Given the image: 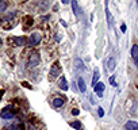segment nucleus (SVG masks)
Segmentation results:
<instances>
[{
    "label": "nucleus",
    "mask_w": 138,
    "mask_h": 130,
    "mask_svg": "<svg viewBox=\"0 0 138 130\" xmlns=\"http://www.w3.org/2000/svg\"><path fill=\"white\" fill-rule=\"evenodd\" d=\"M60 71H61L60 62H58V61H56V62L52 65V68H50V72H49V80H50V81L56 80L57 77H58V75H60Z\"/></svg>",
    "instance_id": "obj_1"
},
{
    "label": "nucleus",
    "mask_w": 138,
    "mask_h": 130,
    "mask_svg": "<svg viewBox=\"0 0 138 130\" xmlns=\"http://www.w3.org/2000/svg\"><path fill=\"white\" fill-rule=\"evenodd\" d=\"M39 64V54L37 52H31L27 60V68H35Z\"/></svg>",
    "instance_id": "obj_2"
},
{
    "label": "nucleus",
    "mask_w": 138,
    "mask_h": 130,
    "mask_svg": "<svg viewBox=\"0 0 138 130\" xmlns=\"http://www.w3.org/2000/svg\"><path fill=\"white\" fill-rule=\"evenodd\" d=\"M41 41H42V34H41L39 31H34V32L30 35L29 42H30L31 46H37V45L41 44Z\"/></svg>",
    "instance_id": "obj_3"
},
{
    "label": "nucleus",
    "mask_w": 138,
    "mask_h": 130,
    "mask_svg": "<svg viewBox=\"0 0 138 130\" xmlns=\"http://www.w3.org/2000/svg\"><path fill=\"white\" fill-rule=\"evenodd\" d=\"M14 117H15V114H14L11 107L3 109V111H2V118L3 119H14Z\"/></svg>",
    "instance_id": "obj_4"
},
{
    "label": "nucleus",
    "mask_w": 138,
    "mask_h": 130,
    "mask_svg": "<svg viewBox=\"0 0 138 130\" xmlns=\"http://www.w3.org/2000/svg\"><path fill=\"white\" fill-rule=\"evenodd\" d=\"M64 104H65V99H64L62 96L54 98V100H53V107H54V109H61Z\"/></svg>",
    "instance_id": "obj_5"
},
{
    "label": "nucleus",
    "mask_w": 138,
    "mask_h": 130,
    "mask_svg": "<svg viewBox=\"0 0 138 130\" xmlns=\"http://www.w3.org/2000/svg\"><path fill=\"white\" fill-rule=\"evenodd\" d=\"M104 88H106V85L103 84V83H97L95 87H93V89H95V92L97 94V96L99 98H103V92H104Z\"/></svg>",
    "instance_id": "obj_6"
},
{
    "label": "nucleus",
    "mask_w": 138,
    "mask_h": 130,
    "mask_svg": "<svg viewBox=\"0 0 138 130\" xmlns=\"http://www.w3.org/2000/svg\"><path fill=\"white\" fill-rule=\"evenodd\" d=\"M104 6H106V16H107V23H108V27L111 29V27H112V22H114V19H112L111 12H110V10H108V2H106Z\"/></svg>",
    "instance_id": "obj_7"
},
{
    "label": "nucleus",
    "mask_w": 138,
    "mask_h": 130,
    "mask_svg": "<svg viewBox=\"0 0 138 130\" xmlns=\"http://www.w3.org/2000/svg\"><path fill=\"white\" fill-rule=\"evenodd\" d=\"M10 41H12V42L15 45H18V46H23V45H26V42H27V39L24 37H15V38H11Z\"/></svg>",
    "instance_id": "obj_8"
},
{
    "label": "nucleus",
    "mask_w": 138,
    "mask_h": 130,
    "mask_svg": "<svg viewBox=\"0 0 138 130\" xmlns=\"http://www.w3.org/2000/svg\"><path fill=\"white\" fill-rule=\"evenodd\" d=\"M126 130H138V123L135 121H127L126 125H125Z\"/></svg>",
    "instance_id": "obj_9"
},
{
    "label": "nucleus",
    "mask_w": 138,
    "mask_h": 130,
    "mask_svg": "<svg viewBox=\"0 0 138 130\" xmlns=\"http://www.w3.org/2000/svg\"><path fill=\"white\" fill-rule=\"evenodd\" d=\"M58 87L62 89V91H67V89L69 88L68 87V83H67V79H65V76H61L60 80H58Z\"/></svg>",
    "instance_id": "obj_10"
},
{
    "label": "nucleus",
    "mask_w": 138,
    "mask_h": 130,
    "mask_svg": "<svg viewBox=\"0 0 138 130\" xmlns=\"http://www.w3.org/2000/svg\"><path fill=\"white\" fill-rule=\"evenodd\" d=\"M115 64H117L115 58H114V57H110V58H108V62H107V69H108L110 72H114V69H115Z\"/></svg>",
    "instance_id": "obj_11"
},
{
    "label": "nucleus",
    "mask_w": 138,
    "mask_h": 130,
    "mask_svg": "<svg viewBox=\"0 0 138 130\" xmlns=\"http://www.w3.org/2000/svg\"><path fill=\"white\" fill-rule=\"evenodd\" d=\"M75 68H76V71H84V64H83V61H81L79 57L75 58Z\"/></svg>",
    "instance_id": "obj_12"
},
{
    "label": "nucleus",
    "mask_w": 138,
    "mask_h": 130,
    "mask_svg": "<svg viewBox=\"0 0 138 130\" xmlns=\"http://www.w3.org/2000/svg\"><path fill=\"white\" fill-rule=\"evenodd\" d=\"M77 84H79V89H80V92H85L87 87H85V83H84V79H83V77H79Z\"/></svg>",
    "instance_id": "obj_13"
},
{
    "label": "nucleus",
    "mask_w": 138,
    "mask_h": 130,
    "mask_svg": "<svg viewBox=\"0 0 138 130\" xmlns=\"http://www.w3.org/2000/svg\"><path fill=\"white\" fill-rule=\"evenodd\" d=\"M99 77H100V75H99V69H95L93 71V77H92V85L95 87L96 84H97V81H99Z\"/></svg>",
    "instance_id": "obj_14"
},
{
    "label": "nucleus",
    "mask_w": 138,
    "mask_h": 130,
    "mask_svg": "<svg viewBox=\"0 0 138 130\" xmlns=\"http://www.w3.org/2000/svg\"><path fill=\"white\" fill-rule=\"evenodd\" d=\"M72 8H73V14H75L76 16H79V4H77V2H76V0H73V2H72Z\"/></svg>",
    "instance_id": "obj_15"
},
{
    "label": "nucleus",
    "mask_w": 138,
    "mask_h": 130,
    "mask_svg": "<svg viewBox=\"0 0 138 130\" xmlns=\"http://www.w3.org/2000/svg\"><path fill=\"white\" fill-rule=\"evenodd\" d=\"M131 57H133V60L138 57V45H133V47H131Z\"/></svg>",
    "instance_id": "obj_16"
},
{
    "label": "nucleus",
    "mask_w": 138,
    "mask_h": 130,
    "mask_svg": "<svg viewBox=\"0 0 138 130\" xmlns=\"http://www.w3.org/2000/svg\"><path fill=\"white\" fill-rule=\"evenodd\" d=\"M70 126H72V127H75V129H77V130H83V125H81L79 121L70 122Z\"/></svg>",
    "instance_id": "obj_17"
},
{
    "label": "nucleus",
    "mask_w": 138,
    "mask_h": 130,
    "mask_svg": "<svg viewBox=\"0 0 138 130\" xmlns=\"http://www.w3.org/2000/svg\"><path fill=\"white\" fill-rule=\"evenodd\" d=\"M5 8H7V3L5 2H0V12L5 11Z\"/></svg>",
    "instance_id": "obj_18"
},
{
    "label": "nucleus",
    "mask_w": 138,
    "mask_h": 130,
    "mask_svg": "<svg viewBox=\"0 0 138 130\" xmlns=\"http://www.w3.org/2000/svg\"><path fill=\"white\" fill-rule=\"evenodd\" d=\"M10 130H23V127H22V125H14L10 127Z\"/></svg>",
    "instance_id": "obj_19"
},
{
    "label": "nucleus",
    "mask_w": 138,
    "mask_h": 130,
    "mask_svg": "<svg viewBox=\"0 0 138 130\" xmlns=\"http://www.w3.org/2000/svg\"><path fill=\"white\" fill-rule=\"evenodd\" d=\"M110 83L114 85V87H118V84H117V81H115V76H112V77H110Z\"/></svg>",
    "instance_id": "obj_20"
},
{
    "label": "nucleus",
    "mask_w": 138,
    "mask_h": 130,
    "mask_svg": "<svg viewBox=\"0 0 138 130\" xmlns=\"http://www.w3.org/2000/svg\"><path fill=\"white\" fill-rule=\"evenodd\" d=\"M97 114H99V117H103L104 115V110L102 107H99V109H97Z\"/></svg>",
    "instance_id": "obj_21"
},
{
    "label": "nucleus",
    "mask_w": 138,
    "mask_h": 130,
    "mask_svg": "<svg viewBox=\"0 0 138 130\" xmlns=\"http://www.w3.org/2000/svg\"><path fill=\"white\" fill-rule=\"evenodd\" d=\"M126 29H127V27H126V24L123 23V24L120 26V31H122V32H125V31H126Z\"/></svg>",
    "instance_id": "obj_22"
},
{
    "label": "nucleus",
    "mask_w": 138,
    "mask_h": 130,
    "mask_svg": "<svg viewBox=\"0 0 138 130\" xmlns=\"http://www.w3.org/2000/svg\"><path fill=\"white\" fill-rule=\"evenodd\" d=\"M79 112H80V111H79L77 109H75V110H72V115H79Z\"/></svg>",
    "instance_id": "obj_23"
},
{
    "label": "nucleus",
    "mask_w": 138,
    "mask_h": 130,
    "mask_svg": "<svg viewBox=\"0 0 138 130\" xmlns=\"http://www.w3.org/2000/svg\"><path fill=\"white\" fill-rule=\"evenodd\" d=\"M134 64H135V67H138V57H137V58H134Z\"/></svg>",
    "instance_id": "obj_24"
},
{
    "label": "nucleus",
    "mask_w": 138,
    "mask_h": 130,
    "mask_svg": "<svg viewBox=\"0 0 138 130\" xmlns=\"http://www.w3.org/2000/svg\"><path fill=\"white\" fill-rule=\"evenodd\" d=\"M3 94H4V91H3V89H0V96H2Z\"/></svg>",
    "instance_id": "obj_25"
},
{
    "label": "nucleus",
    "mask_w": 138,
    "mask_h": 130,
    "mask_svg": "<svg viewBox=\"0 0 138 130\" xmlns=\"http://www.w3.org/2000/svg\"><path fill=\"white\" fill-rule=\"evenodd\" d=\"M3 45V41H2V38H0V46H2Z\"/></svg>",
    "instance_id": "obj_26"
}]
</instances>
